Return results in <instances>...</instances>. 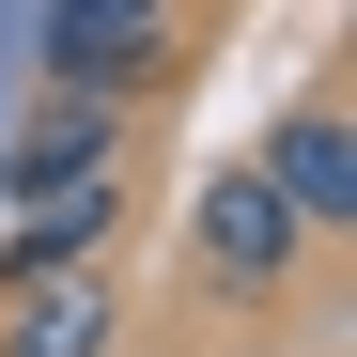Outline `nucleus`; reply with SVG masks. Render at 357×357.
<instances>
[{
    "label": "nucleus",
    "instance_id": "nucleus-1",
    "mask_svg": "<svg viewBox=\"0 0 357 357\" xmlns=\"http://www.w3.org/2000/svg\"><path fill=\"white\" fill-rule=\"evenodd\" d=\"M187 264H202V295H233V311H264V295H295V264H311V233H295V202L264 187L249 155H218V171H202V202H187Z\"/></svg>",
    "mask_w": 357,
    "mask_h": 357
},
{
    "label": "nucleus",
    "instance_id": "nucleus-2",
    "mask_svg": "<svg viewBox=\"0 0 357 357\" xmlns=\"http://www.w3.org/2000/svg\"><path fill=\"white\" fill-rule=\"evenodd\" d=\"M249 171L295 202V233H311V249H342V233H357V125H342V93H326V78L280 109V140H264Z\"/></svg>",
    "mask_w": 357,
    "mask_h": 357
},
{
    "label": "nucleus",
    "instance_id": "nucleus-3",
    "mask_svg": "<svg viewBox=\"0 0 357 357\" xmlns=\"http://www.w3.org/2000/svg\"><path fill=\"white\" fill-rule=\"evenodd\" d=\"M109 342H125V249L0 280V357H109Z\"/></svg>",
    "mask_w": 357,
    "mask_h": 357
},
{
    "label": "nucleus",
    "instance_id": "nucleus-4",
    "mask_svg": "<svg viewBox=\"0 0 357 357\" xmlns=\"http://www.w3.org/2000/svg\"><path fill=\"white\" fill-rule=\"evenodd\" d=\"M125 109H140V93H78V78H47V93H31V125H16V155H0V187L47 202V187L125 171Z\"/></svg>",
    "mask_w": 357,
    "mask_h": 357
},
{
    "label": "nucleus",
    "instance_id": "nucleus-5",
    "mask_svg": "<svg viewBox=\"0 0 357 357\" xmlns=\"http://www.w3.org/2000/svg\"><path fill=\"white\" fill-rule=\"evenodd\" d=\"M171 63V0H63L47 16V78H78V93H140Z\"/></svg>",
    "mask_w": 357,
    "mask_h": 357
},
{
    "label": "nucleus",
    "instance_id": "nucleus-6",
    "mask_svg": "<svg viewBox=\"0 0 357 357\" xmlns=\"http://www.w3.org/2000/svg\"><path fill=\"white\" fill-rule=\"evenodd\" d=\"M125 249V171H93V187H47L0 218V280H31V264H109Z\"/></svg>",
    "mask_w": 357,
    "mask_h": 357
}]
</instances>
